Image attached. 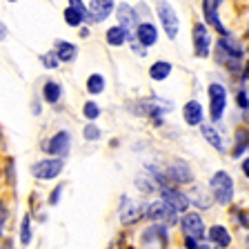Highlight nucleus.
<instances>
[{
  "instance_id": "1",
  "label": "nucleus",
  "mask_w": 249,
  "mask_h": 249,
  "mask_svg": "<svg viewBox=\"0 0 249 249\" xmlns=\"http://www.w3.org/2000/svg\"><path fill=\"white\" fill-rule=\"evenodd\" d=\"M156 16H158L160 27L167 34V38H169V40H176L178 31H180V18H178V11L171 7V2L158 0V5H156Z\"/></svg>"
},
{
  "instance_id": "2",
  "label": "nucleus",
  "mask_w": 249,
  "mask_h": 249,
  "mask_svg": "<svg viewBox=\"0 0 249 249\" xmlns=\"http://www.w3.org/2000/svg\"><path fill=\"white\" fill-rule=\"evenodd\" d=\"M209 189H212L213 198L218 205H229L233 198V180L227 171H216L209 180Z\"/></svg>"
},
{
  "instance_id": "3",
  "label": "nucleus",
  "mask_w": 249,
  "mask_h": 249,
  "mask_svg": "<svg viewBox=\"0 0 249 249\" xmlns=\"http://www.w3.org/2000/svg\"><path fill=\"white\" fill-rule=\"evenodd\" d=\"M62 169H65L62 158L49 156V158H42V160L31 165V176L38 178V180H53V178H58L62 174Z\"/></svg>"
},
{
  "instance_id": "4",
  "label": "nucleus",
  "mask_w": 249,
  "mask_h": 249,
  "mask_svg": "<svg viewBox=\"0 0 249 249\" xmlns=\"http://www.w3.org/2000/svg\"><path fill=\"white\" fill-rule=\"evenodd\" d=\"M209 93V116H212V123H218L225 114V107H227V89L220 83H212L207 87Z\"/></svg>"
},
{
  "instance_id": "5",
  "label": "nucleus",
  "mask_w": 249,
  "mask_h": 249,
  "mask_svg": "<svg viewBox=\"0 0 249 249\" xmlns=\"http://www.w3.org/2000/svg\"><path fill=\"white\" fill-rule=\"evenodd\" d=\"M114 11H116V0H89L87 22L89 25H98V22L107 20Z\"/></svg>"
},
{
  "instance_id": "6",
  "label": "nucleus",
  "mask_w": 249,
  "mask_h": 249,
  "mask_svg": "<svg viewBox=\"0 0 249 249\" xmlns=\"http://www.w3.org/2000/svg\"><path fill=\"white\" fill-rule=\"evenodd\" d=\"M192 40H194V53L198 58H207L212 52V36L205 22H196L192 27Z\"/></svg>"
},
{
  "instance_id": "7",
  "label": "nucleus",
  "mask_w": 249,
  "mask_h": 249,
  "mask_svg": "<svg viewBox=\"0 0 249 249\" xmlns=\"http://www.w3.org/2000/svg\"><path fill=\"white\" fill-rule=\"evenodd\" d=\"M69 149H71V134H69L67 129L53 134L52 138L47 140V145H45V151L49 156H53V158H62V156H67Z\"/></svg>"
},
{
  "instance_id": "8",
  "label": "nucleus",
  "mask_w": 249,
  "mask_h": 249,
  "mask_svg": "<svg viewBox=\"0 0 249 249\" xmlns=\"http://www.w3.org/2000/svg\"><path fill=\"white\" fill-rule=\"evenodd\" d=\"M180 227L182 233L189 236V238H205V223H202L200 213H185L180 218Z\"/></svg>"
},
{
  "instance_id": "9",
  "label": "nucleus",
  "mask_w": 249,
  "mask_h": 249,
  "mask_svg": "<svg viewBox=\"0 0 249 249\" xmlns=\"http://www.w3.org/2000/svg\"><path fill=\"white\" fill-rule=\"evenodd\" d=\"M218 7H220V0H202V16H205V22L213 27L220 36H227V29L218 18Z\"/></svg>"
},
{
  "instance_id": "10",
  "label": "nucleus",
  "mask_w": 249,
  "mask_h": 249,
  "mask_svg": "<svg viewBox=\"0 0 249 249\" xmlns=\"http://www.w3.org/2000/svg\"><path fill=\"white\" fill-rule=\"evenodd\" d=\"M134 38L140 47H154L158 42V29H156L154 22L145 20V22H138L136 25V31H134Z\"/></svg>"
},
{
  "instance_id": "11",
  "label": "nucleus",
  "mask_w": 249,
  "mask_h": 249,
  "mask_svg": "<svg viewBox=\"0 0 249 249\" xmlns=\"http://www.w3.org/2000/svg\"><path fill=\"white\" fill-rule=\"evenodd\" d=\"M116 18H118V25L123 27L129 36H134L136 25H138V16H136L134 7L127 5V2H120V5L116 7Z\"/></svg>"
},
{
  "instance_id": "12",
  "label": "nucleus",
  "mask_w": 249,
  "mask_h": 249,
  "mask_svg": "<svg viewBox=\"0 0 249 249\" xmlns=\"http://www.w3.org/2000/svg\"><path fill=\"white\" fill-rule=\"evenodd\" d=\"M160 196H162V200H165L176 213L187 212V207H189V198H187L182 192L174 189V187H162V189H160Z\"/></svg>"
},
{
  "instance_id": "13",
  "label": "nucleus",
  "mask_w": 249,
  "mask_h": 249,
  "mask_svg": "<svg viewBox=\"0 0 249 249\" xmlns=\"http://www.w3.org/2000/svg\"><path fill=\"white\" fill-rule=\"evenodd\" d=\"M145 213H147V218H149V220H154V223H171V220H174V216H176V212H174V209H171L165 200L151 202Z\"/></svg>"
},
{
  "instance_id": "14",
  "label": "nucleus",
  "mask_w": 249,
  "mask_h": 249,
  "mask_svg": "<svg viewBox=\"0 0 249 249\" xmlns=\"http://www.w3.org/2000/svg\"><path fill=\"white\" fill-rule=\"evenodd\" d=\"M140 240H142V247H147V249H149L151 240H154V249H160V247H165V243H167V231L160 225H151L149 229L142 231Z\"/></svg>"
},
{
  "instance_id": "15",
  "label": "nucleus",
  "mask_w": 249,
  "mask_h": 249,
  "mask_svg": "<svg viewBox=\"0 0 249 249\" xmlns=\"http://www.w3.org/2000/svg\"><path fill=\"white\" fill-rule=\"evenodd\" d=\"M167 178L169 182H178V185H189L192 182V169L185 162H174L167 169Z\"/></svg>"
},
{
  "instance_id": "16",
  "label": "nucleus",
  "mask_w": 249,
  "mask_h": 249,
  "mask_svg": "<svg viewBox=\"0 0 249 249\" xmlns=\"http://www.w3.org/2000/svg\"><path fill=\"white\" fill-rule=\"evenodd\" d=\"M182 118L189 127H200L202 124V105L198 100H189L182 107Z\"/></svg>"
},
{
  "instance_id": "17",
  "label": "nucleus",
  "mask_w": 249,
  "mask_h": 249,
  "mask_svg": "<svg viewBox=\"0 0 249 249\" xmlns=\"http://www.w3.org/2000/svg\"><path fill=\"white\" fill-rule=\"evenodd\" d=\"M53 52H56L60 62H71V60H76V56H78V47L69 40H56L53 42Z\"/></svg>"
},
{
  "instance_id": "18",
  "label": "nucleus",
  "mask_w": 249,
  "mask_h": 249,
  "mask_svg": "<svg viewBox=\"0 0 249 249\" xmlns=\"http://www.w3.org/2000/svg\"><path fill=\"white\" fill-rule=\"evenodd\" d=\"M105 40H107L109 47H123L124 42L131 40V36L120 25H114V27H109V29L105 31Z\"/></svg>"
},
{
  "instance_id": "19",
  "label": "nucleus",
  "mask_w": 249,
  "mask_h": 249,
  "mask_svg": "<svg viewBox=\"0 0 249 249\" xmlns=\"http://www.w3.org/2000/svg\"><path fill=\"white\" fill-rule=\"evenodd\" d=\"M207 238L220 249H227L229 245H231V236H229V231L223 227V225H213V227H209Z\"/></svg>"
},
{
  "instance_id": "20",
  "label": "nucleus",
  "mask_w": 249,
  "mask_h": 249,
  "mask_svg": "<svg viewBox=\"0 0 249 249\" xmlns=\"http://www.w3.org/2000/svg\"><path fill=\"white\" fill-rule=\"evenodd\" d=\"M60 98H62L60 83H56V80H47V83L42 85V100H45L47 105H56V103H60Z\"/></svg>"
},
{
  "instance_id": "21",
  "label": "nucleus",
  "mask_w": 249,
  "mask_h": 249,
  "mask_svg": "<svg viewBox=\"0 0 249 249\" xmlns=\"http://www.w3.org/2000/svg\"><path fill=\"white\" fill-rule=\"evenodd\" d=\"M140 213H142V209L136 207L134 200L124 196L123 205H120V220H123V223H134V220H138L140 218Z\"/></svg>"
},
{
  "instance_id": "22",
  "label": "nucleus",
  "mask_w": 249,
  "mask_h": 249,
  "mask_svg": "<svg viewBox=\"0 0 249 249\" xmlns=\"http://www.w3.org/2000/svg\"><path fill=\"white\" fill-rule=\"evenodd\" d=\"M171 62L167 60H156L154 65L149 67V78L151 80H156V83H162V80H167V78L171 76Z\"/></svg>"
},
{
  "instance_id": "23",
  "label": "nucleus",
  "mask_w": 249,
  "mask_h": 249,
  "mask_svg": "<svg viewBox=\"0 0 249 249\" xmlns=\"http://www.w3.org/2000/svg\"><path fill=\"white\" fill-rule=\"evenodd\" d=\"M200 131H202V136H205V140H207V142L213 147V149L225 151V147H223V138H220V134H218V131L213 129V124L202 123V124H200Z\"/></svg>"
},
{
  "instance_id": "24",
  "label": "nucleus",
  "mask_w": 249,
  "mask_h": 249,
  "mask_svg": "<svg viewBox=\"0 0 249 249\" xmlns=\"http://www.w3.org/2000/svg\"><path fill=\"white\" fill-rule=\"evenodd\" d=\"M85 87H87L89 96H100V93L105 91V87H107V80H105L103 73H91V76L87 78Z\"/></svg>"
},
{
  "instance_id": "25",
  "label": "nucleus",
  "mask_w": 249,
  "mask_h": 249,
  "mask_svg": "<svg viewBox=\"0 0 249 249\" xmlns=\"http://www.w3.org/2000/svg\"><path fill=\"white\" fill-rule=\"evenodd\" d=\"M62 20H65V25L71 27V29H78V27L85 22V16L80 14V11H76L73 7H65V11H62Z\"/></svg>"
},
{
  "instance_id": "26",
  "label": "nucleus",
  "mask_w": 249,
  "mask_h": 249,
  "mask_svg": "<svg viewBox=\"0 0 249 249\" xmlns=\"http://www.w3.org/2000/svg\"><path fill=\"white\" fill-rule=\"evenodd\" d=\"M136 187H138L142 194H149V192H156V189H160V185H158L156 176L149 178L147 174H138V176H136Z\"/></svg>"
},
{
  "instance_id": "27",
  "label": "nucleus",
  "mask_w": 249,
  "mask_h": 249,
  "mask_svg": "<svg viewBox=\"0 0 249 249\" xmlns=\"http://www.w3.org/2000/svg\"><path fill=\"white\" fill-rule=\"evenodd\" d=\"M247 147H249V129H238L236 131V149H233V156H240Z\"/></svg>"
},
{
  "instance_id": "28",
  "label": "nucleus",
  "mask_w": 249,
  "mask_h": 249,
  "mask_svg": "<svg viewBox=\"0 0 249 249\" xmlns=\"http://www.w3.org/2000/svg\"><path fill=\"white\" fill-rule=\"evenodd\" d=\"M40 65H42L45 69H58V67H60V60H58L56 52L52 49V52H45V53L40 56Z\"/></svg>"
},
{
  "instance_id": "29",
  "label": "nucleus",
  "mask_w": 249,
  "mask_h": 249,
  "mask_svg": "<svg viewBox=\"0 0 249 249\" xmlns=\"http://www.w3.org/2000/svg\"><path fill=\"white\" fill-rule=\"evenodd\" d=\"M83 116L89 120V123H93V120L100 116V107L93 103V100H87V103L83 105Z\"/></svg>"
},
{
  "instance_id": "30",
  "label": "nucleus",
  "mask_w": 249,
  "mask_h": 249,
  "mask_svg": "<svg viewBox=\"0 0 249 249\" xmlns=\"http://www.w3.org/2000/svg\"><path fill=\"white\" fill-rule=\"evenodd\" d=\"M20 243L22 245H29L31 243V218L29 216H22V223H20Z\"/></svg>"
},
{
  "instance_id": "31",
  "label": "nucleus",
  "mask_w": 249,
  "mask_h": 249,
  "mask_svg": "<svg viewBox=\"0 0 249 249\" xmlns=\"http://www.w3.org/2000/svg\"><path fill=\"white\" fill-rule=\"evenodd\" d=\"M83 138L89 140V142L98 140L100 138V127H98V124H93V123H87V124H85V129H83Z\"/></svg>"
},
{
  "instance_id": "32",
  "label": "nucleus",
  "mask_w": 249,
  "mask_h": 249,
  "mask_svg": "<svg viewBox=\"0 0 249 249\" xmlns=\"http://www.w3.org/2000/svg\"><path fill=\"white\" fill-rule=\"evenodd\" d=\"M185 245H187V249H212L209 245H202L200 238H189V236L185 238Z\"/></svg>"
},
{
  "instance_id": "33",
  "label": "nucleus",
  "mask_w": 249,
  "mask_h": 249,
  "mask_svg": "<svg viewBox=\"0 0 249 249\" xmlns=\"http://www.w3.org/2000/svg\"><path fill=\"white\" fill-rule=\"evenodd\" d=\"M69 7H73L76 11H80V14L85 16V22H87V5H85L83 0H67Z\"/></svg>"
},
{
  "instance_id": "34",
  "label": "nucleus",
  "mask_w": 249,
  "mask_h": 249,
  "mask_svg": "<svg viewBox=\"0 0 249 249\" xmlns=\"http://www.w3.org/2000/svg\"><path fill=\"white\" fill-rule=\"evenodd\" d=\"M62 189H65V185H58L56 189H53L52 194H49V205H58V202H60V194H62Z\"/></svg>"
},
{
  "instance_id": "35",
  "label": "nucleus",
  "mask_w": 249,
  "mask_h": 249,
  "mask_svg": "<svg viewBox=\"0 0 249 249\" xmlns=\"http://www.w3.org/2000/svg\"><path fill=\"white\" fill-rule=\"evenodd\" d=\"M7 218H9V209H7V205L2 200H0V227L7 223Z\"/></svg>"
},
{
  "instance_id": "36",
  "label": "nucleus",
  "mask_w": 249,
  "mask_h": 249,
  "mask_svg": "<svg viewBox=\"0 0 249 249\" xmlns=\"http://www.w3.org/2000/svg\"><path fill=\"white\" fill-rule=\"evenodd\" d=\"M238 105L243 109H249V93L247 91H240L238 93Z\"/></svg>"
},
{
  "instance_id": "37",
  "label": "nucleus",
  "mask_w": 249,
  "mask_h": 249,
  "mask_svg": "<svg viewBox=\"0 0 249 249\" xmlns=\"http://www.w3.org/2000/svg\"><path fill=\"white\" fill-rule=\"evenodd\" d=\"M5 38H7V25L0 22V40H5Z\"/></svg>"
},
{
  "instance_id": "38",
  "label": "nucleus",
  "mask_w": 249,
  "mask_h": 249,
  "mask_svg": "<svg viewBox=\"0 0 249 249\" xmlns=\"http://www.w3.org/2000/svg\"><path fill=\"white\" fill-rule=\"evenodd\" d=\"M240 167H243V174L249 178V158H245V160H243V165H240Z\"/></svg>"
},
{
  "instance_id": "39",
  "label": "nucleus",
  "mask_w": 249,
  "mask_h": 249,
  "mask_svg": "<svg viewBox=\"0 0 249 249\" xmlns=\"http://www.w3.org/2000/svg\"><path fill=\"white\" fill-rule=\"evenodd\" d=\"M243 78H245V80H249V62L245 65V69H243Z\"/></svg>"
},
{
  "instance_id": "40",
  "label": "nucleus",
  "mask_w": 249,
  "mask_h": 249,
  "mask_svg": "<svg viewBox=\"0 0 249 249\" xmlns=\"http://www.w3.org/2000/svg\"><path fill=\"white\" fill-rule=\"evenodd\" d=\"M0 238H2V227H0Z\"/></svg>"
},
{
  "instance_id": "41",
  "label": "nucleus",
  "mask_w": 249,
  "mask_h": 249,
  "mask_svg": "<svg viewBox=\"0 0 249 249\" xmlns=\"http://www.w3.org/2000/svg\"><path fill=\"white\" fill-rule=\"evenodd\" d=\"M9 2H16V0H9Z\"/></svg>"
},
{
  "instance_id": "42",
  "label": "nucleus",
  "mask_w": 249,
  "mask_h": 249,
  "mask_svg": "<svg viewBox=\"0 0 249 249\" xmlns=\"http://www.w3.org/2000/svg\"><path fill=\"white\" fill-rule=\"evenodd\" d=\"M247 243H249V238H247Z\"/></svg>"
}]
</instances>
